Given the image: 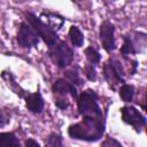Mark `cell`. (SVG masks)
Wrapping results in <instances>:
<instances>
[{"label":"cell","instance_id":"obj_23","mask_svg":"<svg viewBox=\"0 0 147 147\" xmlns=\"http://www.w3.org/2000/svg\"><path fill=\"white\" fill-rule=\"evenodd\" d=\"M7 123H9V117L2 110H0V127L5 126Z\"/></svg>","mask_w":147,"mask_h":147},{"label":"cell","instance_id":"obj_14","mask_svg":"<svg viewBox=\"0 0 147 147\" xmlns=\"http://www.w3.org/2000/svg\"><path fill=\"white\" fill-rule=\"evenodd\" d=\"M64 79H67L68 82H70L75 86H79V85H83L84 84V82H83V79L80 77L79 68L77 65L70 68L69 70H67L64 72Z\"/></svg>","mask_w":147,"mask_h":147},{"label":"cell","instance_id":"obj_12","mask_svg":"<svg viewBox=\"0 0 147 147\" xmlns=\"http://www.w3.org/2000/svg\"><path fill=\"white\" fill-rule=\"evenodd\" d=\"M123 39H124V42H123V45H122V47L119 49L121 55L123 57H126L127 55L136 54V53L139 52L137 46H136V42L133 41V39H132V37L130 34H125L123 37Z\"/></svg>","mask_w":147,"mask_h":147},{"label":"cell","instance_id":"obj_20","mask_svg":"<svg viewBox=\"0 0 147 147\" xmlns=\"http://www.w3.org/2000/svg\"><path fill=\"white\" fill-rule=\"evenodd\" d=\"M83 74H84V76L88 79V80H91V82H94L95 79H96V71H95V67L94 65H92V64H86L85 67H84V69H83Z\"/></svg>","mask_w":147,"mask_h":147},{"label":"cell","instance_id":"obj_18","mask_svg":"<svg viewBox=\"0 0 147 147\" xmlns=\"http://www.w3.org/2000/svg\"><path fill=\"white\" fill-rule=\"evenodd\" d=\"M2 78L8 83V85L10 84V87H11V90H14L15 91V93L16 94H18L20 96H23L24 98V95L26 94V93H24V91L16 84V82H15V78H14V76L10 74V72H2Z\"/></svg>","mask_w":147,"mask_h":147},{"label":"cell","instance_id":"obj_16","mask_svg":"<svg viewBox=\"0 0 147 147\" xmlns=\"http://www.w3.org/2000/svg\"><path fill=\"white\" fill-rule=\"evenodd\" d=\"M118 94L124 102H130L134 95V86L131 84H122L118 90Z\"/></svg>","mask_w":147,"mask_h":147},{"label":"cell","instance_id":"obj_9","mask_svg":"<svg viewBox=\"0 0 147 147\" xmlns=\"http://www.w3.org/2000/svg\"><path fill=\"white\" fill-rule=\"evenodd\" d=\"M52 91L55 95H57L56 99H65L68 94H70L74 99L78 98V92L77 87L72 85L70 82H68L64 78H59L52 86Z\"/></svg>","mask_w":147,"mask_h":147},{"label":"cell","instance_id":"obj_8","mask_svg":"<svg viewBox=\"0 0 147 147\" xmlns=\"http://www.w3.org/2000/svg\"><path fill=\"white\" fill-rule=\"evenodd\" d=\"M114 32H115V25L110 21L105 20L100 25L99 38H100V41H101V45H102L103 49L107 53H111L115 49Z\"/></svg>","mask_w":147,"mask_h":147},{"label":"cell","instance_id":"obj_11","mask_svg":"<svg viewBox=\"0 0 147 147\" xmlns=\"http://www.w3.org/2000/svg\"><path fill=\"white\" fill-rule=\"evenodd\" d=\"M39 17L44 18L45 23L55 32L59 31L65 22V18L62 15H60L57 13H53V11H42Z\"/></svg>","mask_w":147,"mask_h":147},{"label":"cell","instance_id":"obj_1","mask_svg":"<svg viewBox=\"0 0 147 147\" xmlns=\"http://www.w3.org/2000/svg\"><path fill=\"white\" fill-rule=\"evenodd\" d=\"M105 132V118L83 117L78 123L71 124L68 127V134L72 139L84 141H96Z\"/></svg>","mask_w":147,"mask_h":147},{"label":"cell","instance_id":"obj_2","mask_svg":"<svg viewBox=\"0 0 147 147\" xmlns=\"http://www.w3.org/2000/svg\"><path fill=\"white\" fill-rule=\"evenodd\" d=\"M98 100L99 95L92 88H87L82 92L77 98V108L79 115H82L83 117L103 118Z\"/></svg>","mask_w":147,"mask_h":147},{"label":"cell","instance_id":"obj_17","mask_svg":"<svg viewBox=\"0 0 147 147\" xmlns=\"http://www.w3.org/2000/svg\"><path fill=\"white\" fill-rule=\"evenodd\" d=\"M84 53H85V56H86V59H87V61H88L90 64H92V65L95 67L96 64L100 63L101 55H100V53L98 52V49L94 46H92V45L88 46L87 48H85Z\"/></svg>","mask_w":147,"mask_h":147},{"label":"cell","instance_id":"obj_19","mask_svg":"<svg viewBox=\"0 0 147 147\" xmlns=\"http://www.w3.org/2000/svg\"><path fill=\"white\" fill-rule=\"evenodd\" d=\"M45 147H62V136L52 132L45 139Z\"/></svg>","mask_w":147,"mask_h":147},{"label":"cell","instance_id":"obj_6","mask_svg":"<svg viewBox=\"0 0 147 147\" xmlns=\"http://www.w3.org/2000/svg\"><path fill=\"white\" fill-rule=\"evenodd\" d=\"M122 119L125 124L134 127L136 131H140L146 125V117L133 106H123L121 108Z\"/></svg>","mask_w":147,"mask_h":147},{"label":"cell","instance_id":"obj_13","mask_svg":"<svg viewBox=\"0 0 147 147\" xmlns=\"http://www.w3.org/2000/svg\"><path fill=\"white\" fill-rule=\"evenodd\" d=\"M0 147H21V144L14 132H0Z\"/></svg>","mask_w":147,"mask_h":147},{"label":"cell","instance_id":"obj_15","mask_svg":"<svg viewBox=\"0 0 147 147\" xmlns=\"http://www.w3.org/2000/svg\"><path fill=\"white\" fill-rule=\"evenodd\" d=\"M69 39L75 47H82L84 44V34L76 25H71L69 29Z\"/></svg>","mask_w":147,"mask_h":147},{"label":"cell","instance_id":"obj_22","mask_svg":"<svg viewBox=\"0 0 147 147\" xmlns=\"http://www.w3.org/2000/svg\"><path fill=\"white\" fill-rule=\"evenodd\" d=\"M54 103H55V106H56L57 108H60V109H62V110L67 109L68 106H69V102H68L67 99H55Z\"/></svg>","mask_w":147,"mask_h":147},{"label":"cell","instance_id":"obj_3","mask_svg":"<svg viewBox=\"0 0 147 147\" xmlns=\"http://www.w3.org/2000/svg\"><path fill=\"white\" fill-rule=\"evenodd\" d=\"M25 18L28 21V24L31 26V29L37 33V36L39 38H41L47 45L48 47L54 46L55 44H57L60 41L59 36L55 31H53L39 16H37L32 11H25L24 13Z\"/></svg>","mask_w":147,"mask_h":147},{"label":"cell","instance_id":"obj_21","mask_svg":"<svg viewBox=\"0 0 147 147\" xmlns=\"http://www.w3.org/2000/svg\"><path fill=\"white\" fill-rule=\"evenodd\" d=\"M101 147H123V146L116 139H114L111 137H108L103 140V142L101 144Z\"/></svg>","mask_w":147,"mask_h":147},{"label":"cell","instance_id":"obj_24","mask_svg":"<svg viewBox=\"0 0 147 147\" xmlns=\"http://www.w3.org/2000/svg\"><path fill=\"white\" fill-rule=\"evenodd\" d=\"M25 147H40V145L34 140V139H26L25 140Z\"/></svg>","mask_w":147,"mask_h":147},{"label":"cell","instance_id":"obj_7","mask_svg":"<svg viewBox=\"0 0 147 147\" xmlns=\"http://www.w3.org/2000/svg\"><path fill=\"white\" fill-rule=\"evenodd\" d=\"M17 42L23 48L36 47L39 44V37L31 29V26L26 22H21L17 30Z\"/></svg>","mask_w":147,"mask_h":147},{"label":"cell","instance_id":"obj_5","mask_svg":"<svg viewBox=\"0 0 147 147\" xmlns=\"http://www.w3.org/2000/svg\"><path fill=\"white\" fill-rule=\"evenodd\" d=\"M48 56L59 68H67L71 64L75 53L64 40H60L52 47H48Z\"/></svg>","mask_w":147,"mask_h":147},{"label":"cell","instance_id":"obj_10","mask_svg":"<svg viewBox=\"0 0 147 147\" xmlns=\"http://www.w3.org/2000/svg\"><path fill=\"white\" fill-rule=\"evenodd\" d=\"M24 100H25V107L30 113L40 114L44 110L45 102L39 91L34 93H26L24 95Z\"/></svg>","mask_w":147,"mask_h":147},{"label":"cell","instance_id":"obj_4","mask_svg":"<svg viewBox=\"0 0 147 147\" xmlns=\"http://www.w3.org/2000/svg\"><path fill=\"white\" fill-rule=\"evenodd\" d=\"M102 71L105 79L113 90L117 84H125V70L117 57H109L103 64Z\"/></svg>","mask_w":147,"mask_h":147}]
</instances>
